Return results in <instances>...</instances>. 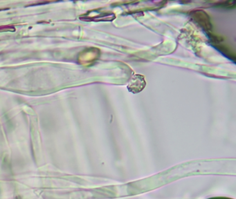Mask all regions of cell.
I'll return each instance as SVG.
<instances>
[{
	"label": "cell",
	"instance_id": "cell-1",
	"mask_svg": "<svg viewBox=\"0 0 236 199\" xmlns=\"http://www.w3.org/2000/svg\"><path fill=\"white\" fill-rule=\"evenodd\" d=\"M190 15L196 23H197L205 31H210L213 26L211 24L210 18L207 13L204 11H193L190 13Z\"/></svg>",
	"mask_w": 236,
	"mask_h": 199
},
{
	"label": "cell",
	"instance_id": "cell-2",
	"mask_svg": "<svg viewBox=\"0 0 236 199\" xmlns=\"http://www.w3.org/2000/svg\"><path fill=\"white\" fill-rule=\"evenodd\" d=\"M145 81L144 78L143 76L137 75L135 78H133L132 81L128 86V89L130 91L133 92L134 90H135L134 93H138V92L141 91V90L143 89L145 87Z\"/></svg>",
	"mask_w": 236,
	"mask_h": 199
},
{
	"label": "cell",
	"instance_id": "cell-3",
	"mask_svg": "<svg viewBox=\"0 0 236 199\" xmlns=\"http://www.w3.org/2000/svg\"><path fill=\"white\" fill-rule=\"evenodd\" d=\"M218 6L222 7V8H235V1H224V2L218 3Z\"/></svg>",
	"mask_w": 236,
	"mask_h": 199
}]
</instances>
